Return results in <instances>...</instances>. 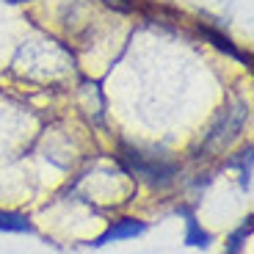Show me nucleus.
<instances>
[{"label": "nucleus", "instance_id": "2", "mask_svg": "<svg viewBox=\"0 0 254 254\" xmlns=\"http://www.w3.org/2000/svg\"><path fill=\"white\" fill-rule=\"evenodd\" d=\"M246 116H249V108L241 105V102H238L235 108H224L221 114H218L216 125L210 127L207 141H204V149H221V146H227L229 138H235V135L241 133Z\"/></svg>", "mask_w": 254, "mask_h": 254}, {"label": "nucleus", "instance_id": "9", "mask_svg": "<svg viewBox=\"0 0 254 254\" xmlns=\"http://www.w3.org/2000/svg\"><path fill=\"white\" fill-rule=\"evenodd\" d=\"M105 6H111V8H116V11H122V14H130V11H135V0H105Z\"/></svg>", "mask_w": 254, "mask_h": 254}, {"label": "nucleus", "instance_id": "5", "mask_svg": "<svg viewBox=\"0 0 254 254\" xmlns=\"http://www.w3.org/2000/svg\"><path fill=\"white\" fill-rule=\"evenodd\" d=\"M183 216H185V246L207 249L210 243H213V235H210V232H204V229L199 227V221L193 218V213H190V210L183 207Z\"/></svg>", "mask_w": 254, "mask_h": 254}, {"label": "nucleus", "instance_id": "6", "mask_svg": "<svg viewBox=\"0 0 254 254\" xmlns=\"http://www.w3.org/2000/svg\"><path fill=\"white\" fill-rule=\"evenodd\" d=\"M0 232H33V224L19 213L0 210Z\"/></svg>", "mask_w": 254, "mask_h": 254}, {"label": "nucleus", "instance_id": "1", "mask_svg": "<svg viewBox=\"0 0 254 254\" xmlns=\"http://www.w3.org/2000/svg\"><path fill=\"white\" fill-rule=\"evenodd\" d=\"M119 163L130 174L144 177L149 185H166V183H172V177L177 174L174 163H166V160H158V158H144L138 149H133L127 144H122V149H119Z\"/></svg>", "mask_w": 254, "mask_h": 254}, {"label": "nucleus", "instance_id": "3", "mask_svg": "<svg viewBox=\"0 0 254 254\" xmlns=\"http://www.w3.org/2000/svg\"><path fill=\"white\" fill-rule=\"evenodd\" d=\"M146 232V224L138 221V218H122V221H114L100 238L94 241V246H105V243H116V241H130V238H138Z\"/></svg>", "mask_w": 254, "mask_h": 254}, {"label": "nucleus", "instance_id": "8", "mask_svg": "<svg viewBox=\"0 0 254 254\" xmlns=\"http://www.w3.org/2000/svg\"><path fill=\"white\" fill-rule=\"evenodd\" d=\"M238 166H241V183L249 190V185H252V146H246V152H241Z\"/></svg>", "mask_w": 254, "mask_h": 254}, {"label": "nucleus", "instance_id": "7", "mask_svg": "<svg viewBox=\"0 0 254 254\" xmlns=\"http://www.w3.org/2000/svg\"><path fill=\"white\" fill-rule=\"evenodd\" d=\"M252 235V224H243L238 232H232L227 241V254H241L243 252V243H246V238Z\"/></svg>", "mask_w": 254, "mask_h": 254}, {"label": "nucleus", "instance_id": "4", "mask_svg": "<svg viewBox=\"0 0 254 254\" xmlns=\"http://www.w3.org/2000/svg\"><path fill=\"white\" fill-rule=\"evenodd\" d=\"M199 33H202V36L207 39V42H210L213 47L224 50L227 56L238 58V61H243V64H252V56H249V53H243V50H238V47L232 45V39H229V36H221L218 31H213L210 25H202V22H199Z\"/></svg>", "mask_w": 254, "mask_h": 254}]
</instances>
